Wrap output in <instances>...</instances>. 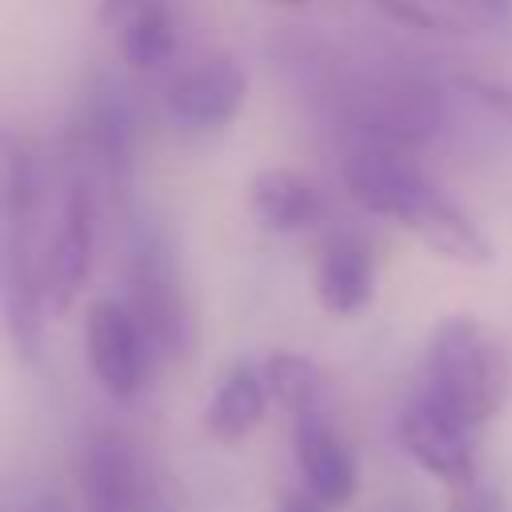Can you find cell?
<instances>
[{"label":"cell","instance_id":"cell-1","mask_svg":"<svg viewBox=\"0 0 512 512\" xmlns=\"http://www.w3.org/2000/svg\"><path fill=\"white\" fill-rule=\"evenodd\" d=\"M416 392L472 432L484 428L508 392V364L492 332L472 316H448L428 340Z\"/></svg>","mask_w":512,"mask_h":512},{"label":"cell","instance_id":"cell-2","mask_svg":"<svg viewBox=\"0 0 512 512\" xmlns=\"http://www.w3.org/2000/svg\"><path fill=\"white\" fill-rule=\"evenodd\" d=\"M128 308L144 328L152 360H180L192 340V312L176 264L156 232H136L128 244Z\"/></svg>","mask_w":512,"mask_h":512},{"label":"cell","instance_id":"cell-3","mask_svg":"<svg viewBox=\"0 0 512 512\" xmlns=\"http://www.w3.org/2000/svg\"><path fill=\"white\" fill-rule=\"evenodd\" d=\"M44 256L32 244V220H0V320L12 348L36 360L44 348Z\"/></svg>","mask_w":512,"mask_h":512},{"label":"cell","instance_id":"cell-4","mask_svg":"<svg viewBox=\"0 0 512 512\" xmlns=\"http://www.w3.org/2000/svg\"><path fill=\"white\" fill-rule=\"evenodd\" d=\"M84 360L96 384L128 404L140 396L148 368H152V348L144 340L140 320L124 300H92L84 312Z\"/></svg>","mask_w":512,"mask_h":512},{"label":"cell","instance_id":"cell-5","mask_svg":"<svg viewBox=\"0 0 512 512\" xmlns=\"http://www.w3.org/2000/svg\"><path fill=\"white\" fill-rule=\"evenodd\" d=\"M400 448L432 476L440 480L448 492L468 488L472 480H480L476 468V432L468 424H460L456 416H448L444 408H436L432 400H424L420 392L404 404L400 424H396Z\"/></svg>","mask_w":512,"mask_h":512},{"label":"cell","instance_id":"cell-6","mask_svg":"<svg viewBox=\"0 0 512 512\" xmlns=\"http://www.w3.org/2000/svg\"><path fill=\"white\" fill-rule=\"evenodd\" d=\"M92 252H96V192L88 176H76L60 196V212L44 244V288L56 312H64L80 296L92 272Z\"/></svg>","mask_w":512,"mask_h":512},{"label":"cell","instance_id":"cell-7","mask_svg":"<svg viewBox=\"0 0 512 512\" xmlns=\"http://www.w3.org/2000/svg\"><path fill=\"white\" fill-rule=\"evenodd\" d=\"M248 96V72L232 52H212L188 64L164 92V108L180 128L216 132L236 120Z\"/></svg>","mask_w":512,"mask_h":512},{"label":"cell","instance_id":"cell-8","mask_svg":"<svg viewBox=\"0 0 512 512\" xmlns=\"http://www.w3.org/2000/svg\"><path fill=\"white\" fill-rule=\"evenodd\" d=\"M396 224L408 228L428 252H436L440 260H452V264H468V268H480L492 260V244L488 236L476 228V220L456 208L428 176L408 192V200L400 204L396 212Z\"/></svg>","mask_w":512,"mask_h":512},{"label":"cell","instance_id":"cell-9","mask_svg":"<svg viewBox=\"0 0 512 512\" xmlns=\"http://www.w3.org/2000/svg\"><path fill=\"white\" fill-rule=\"evenodd\" d=\"M292 448H296V464L308 496H316L324 508H340L356 496V484H360L356 452L332 424L328 408L292 420Z\"/></svg>","mask_w":512,"mask_h":512},{"label":"cell","instance_id":"cell-10","mask_svg":"<svg viewBox=\"0 0 512 512\" xmlns=\"http://www.w3.org/2000/svg\"><path fill=\"white\" fill-rule=\"evenodd\" d=\"M84 512H144V464L120 432H96L80 468Z\"/></svg>","mask_w":512,"mask_h":512},{"label":"cell","instance_id":"cell-11","mask_svg":"<svg viewBox=\"0 0 512 512\" xmlns=\"http://www.w3.org/2000/svg\"><path fill=\"white\" fill-rule=\"evenodd\" d=\"M104 24L112 32L120 64L132 72H156L176 52V20L164 0H104Z\"/></svg>","mask_w":512,"mask_h":512},{"label":"cell","instance_id":"cell-12","mask_svg":"<svg viewBox=\"0 0 512 512\" xmlns=\"http://www.w3.org/2000/svg\"><path fill=\"white\" fill-rule=\"evenodd\" d=\"M376 292V252L360 232H332L316 252V296L332 316L360 312Z\"/></svg>","mask_w":512,"mask_h":512},{"label":"cell","instance_id":"cell-13","mask_svg":"<svg viewBox=\"0 0 512 512\" xmlns=\"http://www.w3.org/2000/svg\"><path fill=\"white\" fill-rule=\"evenodd\" d=\"M84 156L104 180H124L136 160V116L116 88H96L88 100Z\"/></svg>","mask_w":512,"mask_h":512},{"label":"cell","instance_id":"cell-14","mask_svg":"<svg viewBox=\"0 0 512 512\" xmlns=\"http://www.w3.org/2000/svg\"><path fill=\"white\" fill-rule=\"evenodd\" d=\"M248 208L268 232H300L324 216V196L316 184L288 168H268L248 184Z\"/></svg>","mask_w":512,"mask_h":512},{"label":"cell","instance_id":"cell-15","mask_svg":"<svg viewBox=\"0 0 512 512\" xmlns=\"http://www.w3.org/2000/svg\"><path fill=\"white\" fill-rule=\"evenodd\" d=\"M268 384L264 372L252 364H236L220 376V384L208 396L204 424L216 440H244L268 412Z\"/></svg>","mask_w":512,"mask_h":512},{"label":"cell","instance_id":"cell-16","mask_svg":"<svg viewBox=\"0 0 512 512\" xmlns=\"http://www.w3.org/2000/svg\"><path fill=\"white\" fill-rule=\"evenodd\" d=\"M384 20L436 32V36H472L496 20V0H368Z\"/></svg>","mask_w":512,"mask_h":512},{"label":"cell","instance_id":"cell-17","mask_svg":"<svg viewBox=\"0 0 512 512\" xmlns=\"http://www.w3.org/2000/svg\"><path fill=\"white\" fill-rule=\"evenodd\" d=\"M260 372H264L268 396L284 412H292V420L328 408V380L316 368V360H308L304 352H272L260 364Z\"/></svg>","mask_w":512,"mask_h":512},{"label":"cell","instance_id":"cell-18","mask_svg":"<svg viewBox=\"0 0 512 512\" xmlns=\"http://www.w3.org/2000/svg\"><path fill=\"white\" fill-rule=\"evenodd\" d=\"M40 192V160L20 144L12 128L0 124V220H36Z\"/></svg>","mask_w":512,"mask_h":512},{"label":"cell","instance_id":"cell-19","mask_svg":"<svg viewBox=\"0 0 512 512\" xmlns=\"http://www.w3.org/2000/svg\"><path fill=\"white\" fill-rule=\"evenodd\" d=\"M448 512H504V500L484 480H472L468 488L448 492Z\"/></svg>","mask_w":512,"mask_h":512},{"label":"cell","instance_id":"cell-20","mask_svg":"<svg viewBox=\"0 0 512 512\" xmlns=\"http://www.w3.org/2000/svg\"><path fill=\"white\" fill-rule=\"evenodd\" d=\"M468 84V92L492 112V116H500L508 128H512V88L508 84H496V80H464Z\"/></svg>","mask_w":512,"mask_h":512},{"label":"cell","instance_id":"cell-21","mask_svg":"<svg viewBox=\"0 0 512 512\" xmlns=\"http://www.w3.org/2000/svg\"><path fill=\"white\" fill-rule=\"evenodd\" d=\"M280 512H324V504L316 496H288L280 504Z\"/></svg>","mask_w":512,"mask_h":512},{"label":"cell","instance_id":"cell-22","mask_svg":"<svg viewBox=\"0 0 512 512\" xmlns=\"http://www.w3.org/2000/svg\"><path fill=\"white\" fill-rule=\"evenodd\" d=\"M28 512H68V504H64L56 492H44V496H36V504H32Z\"/></svg>","mask_w":512,"mask_h":512},{"label":"cell","instance_id":"cell-23","mask_svg":"<svg viewBox=\"0 0 512 512\" xmlns=\"http://www.w3.org/2000/svg\"><path fill=\"white\" fill-rule=\"evenodd\" d=\"M264 4H276V8H300V4H308V0H264Z\"/></svg>","mask_w":512,"mask_h":512},{"label":"cell","instance_id":"cell-24","mask_svg":"<svg viewBox=\"0 0 512 512\" xmlns=\"http://www.w3.org/2000/svg\"><path fill=\"white\" fill-rule=\"evenodd\" d=\"M156 512H172V508H156Z\"/></svg>","mask_w":512,"mask_h":512}]
</instances>
